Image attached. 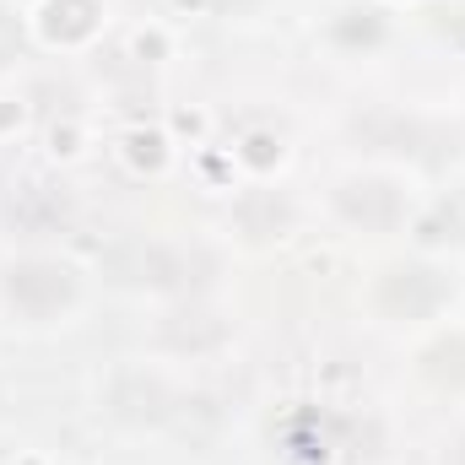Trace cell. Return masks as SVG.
Returning <instances> with one entry per match:
<instances>
[{
	"label": "cell",
	"instance_id": "obj_1",
	"mask_svg": "<svg viewBox=\"0 0 465 465\" xmlns=\"http://www.w3.org/2000/svg\"><path fill=\"white\" fill-rule=\"evenodd\" d=\"M0 298L5 309L22 320V325H54L65 314H76L82 303V276L76 265L65 260H49V254H27V260H11L0 271Z\"/></svg>",
	"mask_w": 465,
	"mask_h": 465
},
{
	"label": "cell",
	"instance_id": "obj_2",
	"mask_svg": "<svg viewBox=\"0 0 465 465\" xmlns=\"http://www.w3.org/2000/svg\"><path fill=\"white\" fill-rule=\"evenodd\" d=\"M455 298V271L439 260H395L373 282V309L390 325H428Z\"/></svg>",
	"mask_w": 465,
	"mask_h": 465
},
{
	"label": "cell",
	"instance_id": "obj_3",
	"mask_svg": "<svg viewBox=\"0 0 465 465\" xmlns=\"http://www.w3.org/2000/svg\"><path fill=\"white\" fill-rule=\"evenodd\" d=\"M195 254L179 249V243H163V238H124L104 254V271L109 282L130 287V292H190L195 282Z\"/></svg>",
	"mask_w": 465,
	"mask_h": 465
},
{
	"label": "cell",
	"instance_id": "obj_4",
	"mask_svg": "<svg viewBox=\"0 0 465 465\" xmlns=\"http://www.w3.org/2000/svg\"><path fill=\"white\" fill-rule=\"evenodd\" d=\"M331 206H336V217L357 232H395L406 223V212H411V195H406V184L390 179V173H347V179L336 184Z\"/></svg>",
	"mask_w": 465,
	"mask_h": 465
},
{
	"label": "cell",
	"instance_id": "obj_5",
	"mask_svg": "<svg viewBox=\"0 0 465 465\" xmlns=\"http://www.w3.org/2000/svg\"><path fill=\"white\" fill-rule=\"evenodd\" d=\"M104 411L119 428H163L179 417V395L157 368H119L104 384Z\"/></svg>",
	"mask_w": 465,
	"mask_h": 465
},
{
	"label": "cell",
	"instance_id": "obj_6",
	"mask_svg": "<svg viewBox=\"0 0 465 465\" xmlns=\"http://www.w3.org/2000/svg\"><path fill=\"white\" fill-rule=\"evenodd\" d=\"M232 228L243 232L249 243H276L298 228V206L282 190H243L232 206Z\"/></svg>",
	"mask_w": 465,
	"mask_h": 465
},
{
	"label": "cell",
	"instance_id": "obj_7",
	"mask_svg": "<svg viewBox=\"0 0 465 465\" xmlns=\"http://www.w3.org/2000/svg\"><path fill=\"white\" fill-rule=\"evenodd\" d=\"M357 135L362 141H373L379 152H406V157H417L422 152V119L401 114V109H373V114L357 119Z\"/></svg>",
	"mask_w": 465,
	"mask_h": 465
},
{
	"label": "cell",
	"instance_id": "obj_8",
	"mask_svg": "<svg viewBox=\"0 0 465 465\" xmlns=\"http://www.w3.org/2000/svg\"><path fill=\"white\" fill-rule=\"evenodd\" d=\"M331 44L347 49V54L379 49V44H384V11H379V5H341L336 22H331Z\"/></svg>",
	"mask_w": 465,
	"mask_h": 465
},
{
	"label": "cell",
	"instance_id": "obj_9",
	"mask_svg": "<svg viewBox=\"0 0 465 465\" xmlns=\"http://www.w3.org/2000/svg\"><path fill=\"white\" fill-rule=\"evenodd\" d=\"M163 341H168V351H190V357H201V351H217L223 341H228V325L217 320V314H179V320H168L163 325Z\"/></svg>",
	"mask_w": 465,
	"mask_h": 465
},
{
	"label": "cell",
	"instance_id": "obj_10",
	"mask_svg": "<svg viewBox=\"0 0 465 465\" xmlns=\"http://www.w3.org/2000/svg\"><path fill=\"white\" fill-rule=\"evenodd\" d=\"M422 379H433L439 390H460L465 384V336H444L422 351Z\"/></svg>",
	"mask_w": 465,
	"mask_h": 465
},
{
	"label": "cell",
	"instance_id": "obj_11",
	"mask_svg": "<svg viewBox=\"0 0 465 465\" xmlns=\"http://www.w3.org/2000/svg\"><path fill=\"white\" fill-rule=\"evenodd\" d=\"M65 16V38H82V33H93V22H98V5L93 0H49V22H60ZM54 38H60V27H49Z\"/></svg>",
	"mask_w": 465,
	"mask_h": 465
},
{
	"label": "cell",
	"instance_id": "obj_12",
	"mask_svg": "<svg viewBox=\"0 0 465 465\" xmlns=\"http://www.w3.org/2000/svg\"><path fill=\"white\" fill-rule=\"evenodd\" d=\"M16 54H22V22L0 5V65H11Z\"/></svg>",
	"mask_w": 465,
	"mask_h": 465
},
{
	"label": "cell",
	"instance_id": "obj_13",
	"mask_svg": "<svg viewBox=\"0 0 465 465\" xmlns=\"http://www.w3.org/2000/svg\"><path fill=\"white\" fill-rule=\"evenodd\" d=\"M206 5H212L217 16H249V11H260L265 0H206Z\"/></svg>",
	"mask_w": 465,
	"mask_h": 465
},
{
	"label": "cell",
	"instance_id": "obj_14",
	"mask_svg": "<svg viewBox=\"0 0 465 465\" xmlns=\"http://www.w3.org/2000/svg\"><path fill=\"white\" fill-rule=\"evenodd\" d=\"M444 33H450V38H455V44L465 49V11H455V16L444 22Z\"/></svg>",
	"mask_w": 465,
	"mask_h": 465
},
{
	"label": "cell",
	"instance_id": "obj_15",
	"mask_svg": "<svg viewBox=\"0 0 465 465\" xmlns=\"http://www.w3.org/2000/svg\"><path fill=\"white\" fill-rule=\"evenodd\" d=\"M444 465H465V433H455V444L444 450Z\"/></svg>",
	"mask_w": 465,
	"mask_h": 465
}]
</instances>
